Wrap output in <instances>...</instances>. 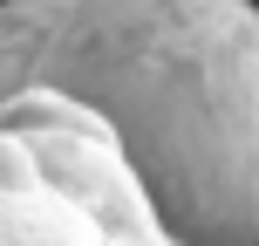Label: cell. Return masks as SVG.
Here are the masks:
<instances>
[{"instance_id":"cell-2","label":"cell","mask_w":259,"mask_h":246,"mask_svg":"<svg viewBox=\"0 0 259 246\" xmlns=\"http://www.w3.org/2000/svg\"><path fill=\"white\" fill-rule=\"evenodd\" d=\"M0 246H184L150 212L109 123L48 89L0 96Z\"/></svg>"},{"instance_id":"cell-1","label":"cell","mask_w":259,"mask_h":246,"mask_svg":"<svg viewBox=\"0 0 259 246\" xmlns=\"http://www.w3.org/2000/svg\"><path fill=\"white\" fill-rule=\"evenodd\" d=\"M89 103L184 246H259L252 0H0V96Z\"/></svg>"}]
</instances>
